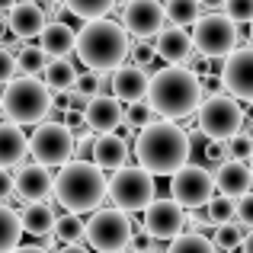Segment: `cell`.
<instances>
[{
	"instance_id": "6da1fadb",
	"label": "cell",
	"mask_w": 253,
	"mask_h": 253,
	"mask_svg": "<svg viewBox=\"0 0 253 253\" xmlns=\"http://www.w3.org/2000/svg\"><path fill=\"white\" fill-rule=\"evenodd\" d=\"M138 167H144L151 176H173L183 164H189V131H183L176 122L161 119L144 128H138L135 138Z\"/></svg>"
},
{
	"instance_id": "7a4b0ae2",
	"label": "cell",
	"mask_w": 253,
	"mask_h": 253,
	"mask_svg": "<svg viewBox=\"0 0 253 253\" xmlns=\"http://www.w3.org/2000/svg\"><path fill=\"white\" fill-rule=\"evenodd\" d=\"M148 106L154 109V116L179 122V119L192 116L202 103V86L192 71H186L183 64H170V68L157 71L148 84Z\"/></svg>"
},
{
	"instance_id": "3957f363",
	"label": "cell",
	"mask_w": 253,
	"mask_h": 253,
	"mask_svg": "<svg viewBox=\"0 0 253 253\" xmlns=\"http://www.w3.org/2000/svg\"><path fill=\"white\" fill-rule=\"evenodd\" d=\"M131 48V36L122 29L119 23L99 16V19H86L81 26V32L74 36V51L77 58L86 64L90 71H116L125 64Z\"/></svg>"
},
{
	"instance_id": "277c9868",
	"label": "cell",
	"mask_w": 253,
	"mask_h": 253,
	"mask_svg": "<svg viewBox=\"0 0 253 253\" xmlns=\"http://www.w3.org/2000/svg\"><path fill=\"white\" fill-rule=\"evenodd\" d=\"M106 183L109 179L103 176V170L93 161H74L61 164V170L55 173V183H51V192H55L58 205L64 211H74V215H84V211L99 209V202L106 199Z\"/></svg>"
},
{
	"instance_id": "5b68a950",
	"label": "cell",
	"mask_w": 253,
	"mask_h": 253,
	"mask_svg": "<svg viewBox=\"0 0 253 253\" xmlns=\"http://www.w3.org/2000/svg\"><path fill=\"white\" fill-rule=\"evenodd\" d=\"M51 106H55L51 90L42 84V77L32 74L13 77L10 84H3V93H0V112L6 116V122L19 125V128L39 125L42 119H48Z\"/></svg>"
},
{
	"instance_id": "8992f818",
	"label": "cell",
	"mask_w": 253,
	"mask_h": 253,
	"mask_svg": "<svg viewBox=\"0 0 253 253\" xmlns=\"http://www.w3.org/2000/svg\"><path fill=\"white\" fill-rule=\"evenodd\" d=\"M196 125L209 141H228L244 125L241 99H234L228 90L202 96V103H199V109H196Z\"/></svg>"
},
{
	"instance_id": "52a82bcc",
	"label": "cell",
	"mask_w": 253,
	"mask_h": 253,
	"mask_svg": "<svg viewBox=\"0 0 253 253\" xmlns=\"http://www.w3.org/2000/svg\"><path fill=\"white\" fill-rule=\"evenodd\" d=\"M131 224L128 211L122 209H93L90 221L84 224V241L99 253H119L128 247L131 241Z\"/></svg>"
},
{
	"instance_id": "ba28073f",
	"label": "cell",
	"mask_w": 253,
	"mask_h": 253,
	"mask_svg": "<svg viewBox=\"0 0 253 253\" xmlns=\"http://www.w3.org/2000/svg\"><path fill=\"white\" fill-rule=\"evenodd\" d=\"M106 196L116 202V209L122 211H144V205L157 196V183L144 167H119L116 176L106 183Z\"/></svg>"
},
{
	"instance_id": "9c48e42d",
	"label": "cell",
	"mask_w": 253,
	"mask_h": 253,
	"mask_svg": "<svg viewBox=\"0 0 253 253\" xmlns=\"http://www.w3.org/2000/svg\"><path fill=\"white\" fill-rule=\"evenodd\" d=\"M74 144L77 138L68 131V125L58 122V119H42L36 125L29 138V154L36 157V164L42 167H61L74 157Z\"/></svg>"
},
{
	"instance_id": "30bf717a",
	"label": "cell",
	"mask_w": 253,
	"mask_h": 253,
	"mask_svg": "<svg viewBox=\"0 0 253 253\" xmlns=\"http://www.w3.org/2000/svg\"><path fill=\"white\" fill-rule=\"evenodd\" d=\"M192 48L202 51L205 58H224L228 51H234L241 45V32L237 23L228 19L224 13H209V16H199L192 23Z\"/></svg>"
},
{
	"instance_id": "8fae6325",
	"label": "cell",
	"mask_w": 253,
	"mask_h": 253,
	"mask_svg": "<svg viewBox=\"0 0 253 253\" xmlns=\"http://www.w3.org/2000/svg\"><path fill=\"white\" fill-rule=\"evenodd\" d=\"M211 196H215V179L202 164H183L170 176V199H176L183 209H202Z\"/></svg>"
},
{
	"instance_id": "7c38bea8",
	"label": "cell",
	"mask_w": 253,
	"mask_h": 253,
	"mask_svg": "<svg viewBox=\"0 0 253 253\" xmlns=\"http://www.w3.org/2000/svg\"><path fill=\"white\" fill-rule=\"evenodd\" d=\"M221 86L241 103H253V45L234 48L221 58Z\"/></svg>"
},
{
	"instance_id": "4fadbf2b",
	"label": "cell",
	"mask_w": 253,
	"mask_h": 253,
	"mask_svg": "<svg viewBox=\"0 0 253 253\" xmlns=\"http://www.w3.org/2000/svg\"><path fill=\"white\" fill-rule=\"evenodd\" d=\"M144 231H148L154 241H173L176 234L186 231V209L176 199H151L144 205Z\"/></svg>"
},
{
	"instance_id": "5bb4252c",
	"label": "cell",
	"mask_w": 253,
	"mask_h": 253,
	"mask_svg": "<svg viewBox=\"0 0 253 253\" xmlns=\"http://www.w3.org/2000/svg\"><path fill=\"white\" fill-rule=\"evenodd\" d=\"M164 23H167V16H164L161 0H128L122 6V16H119V26L128 36L144 39V42H151L164 29Z\"/></svg>"
},
{
	"instance_id": "9a60e30c",
	"label": "cell",
	"mask_w": 253,
	"mask_h": 253,
	"mask_svg": "<svg viewBox=\"0 0 253 253\" xmlns=\"http://www.w3.org/2000/svg\"><path fill=\"white\" fill-rule=\"evenodd\" d=\"M122 116H125V109L112 93H96V96H90V103H86V109H84L86 128H90L93 135L116 131L119 125H122Z\"/></svg>"
},
{
	"instance_id": "2e32d148",
	"label": "cell",
	"mask_w": 253,
	"mask_h": 253,
	"mask_svg": "<svg viewBox=\"0 0 253 253\" xmlns=\"http://www.w3.org/2000/svg\"><path fill=\"white\" fill-rule=\"evenodd\" d=\"M211 179H215V189L228 199H241L244 192L253 189V170L250 164L237 161V157H228L221 161L215 170H211Z\"/></svg>"
},
{
	"instance_id": "e0dca14e",
	"label": "cell",
	"mask_w": 253,
	"mask_h": 253,
	"mask_svg": "<svg viewBox=\"0 0 253 253\" xmlns=\"http://www.w3.org/2000/svg\"><path fill=\"white\" fill-rule=\"evenodd\" d=\"M13 183H16L19 199L39 202V199H45L51 192L55 173H51V167H42V164H19V170L13 173Z\"/></svg>"
},
{
	"instance_id": "ac0fdd59",
	"label": "cell",
	"mask_w": 253,
	"mask_h": 253,
	"mask_svg": "<svg viewBox=\"0 0 253 253\" xmlns=\"http://www.w3.org/2000/svg\"><path fill=\"white\" fill-rule=\"evenodd\" d=\"M6 26L16 39H36L45 26V10L39 6V0H16L6 10Z\"/></svg>"
},
{
	"instance_id": "d6986e66",
	"label": "cell",
	"mask_w": 253,
	"mask_h": 253,
	"mask_svg": "<svg viewBox=\"0 0 253 253\" xmlns=\"http://www.w3.org/2000/svg\"><path fill=\"white\" fill-rule=\"evenodd\" d=\"M90 157H93V164H96L99 170H119V167L128 164L131 148H128V141H125L122 135H116V131H103V135L93 138Z\"/></svg>"
},
{
	"instance_id": "ffe728a7",
	"label": "cell",
	"mask_w": 253,
	"mask_h": 253,
	"mask_svg": "<svg viewBox=\"0 0 253 253\" xmlns=\"http://www.w3.org/2000/svg\"><path fill=\"white\" fill-rule=\"evenodd\" d=\"M148 71L144 68H135V64H122V68L112 71V96L119 103H135V99H144L148 96Z\"/></svg>"
},
{
	"instance_id": "44dd1931",
	"label": "cell",
	"mask_w": 253,
	"mask_h": 253,
	"mask_svg": "<svg viewBox=\"0 0 253 253\" xmlns=\"http://www.w3.org/2000/svg\"><path fill=\"white\" fill-rule=\"evenodd\" d=\"M154 39L157 58H164L167 64H186V58L192 55V36L186 32V26H164Z\"/></svg>"
},
{
	"instance_id": "7402d4cb",
	"label": "cell",
	"mask_w": 253,
	"mask_h": 253,
	"mask_svg": "<svg viewBox=\"0 0 253 253\" xmlns=\"http://www.w3.org/2000/svg\"><path fill=\"white\" fill-rule=\"evenodd\" d=\"M26 154H29V138L23 135V128L13 122H0V167H19Z\"/></svg>"
},
{
	"instance_id": "603a6c76",
	"label": "cell",
	"mask_w": 253,
	"mask_h": 253,
	"mask_svg": "<svg viewBox=\"0 0 253 253\" xmlns=\"http://www.w3.org/2000/svg\"><path fill=\"white\" fill-rule=\"evenodd\" d=\"M39 36H42L39 45H42L45 55H51V58H68L71 51H74V29L64 26L61 19H48Z\"/></svg>"
},
{
	"instance_id": "cb8c5ba5",
	"label": "cell",
	"mask_w": 253,
	"mask_h": 253,
	"mask_svg": "<svg viewBox=\"0 0 253 253\" xmlns=\"http://www.w3.org/2000/svg\"><path fill=\"white\" fill-rule=\"evenodd\" d=\"M77 74L81 71L74 68V61H68V58H48L42 68V84L51 93H68V90H74Z\"/></svg>"
},
{
	"instance_id": "d4e9b609",
	"label": "cell",
	"mask_w": 253,
	"mask_h": 253,
	"mask_svg": "<svg viewBox=\"0 0 253 253\" xmlns=\"http://www.w3.org/2000/svg\"><path fill=\"white\" fill-rule=\"evenodd\" d=\"M55 218H58L55 209H51V205H45L42 199H39V202H29L23 211H19V224H23V231H26V234H32V237L51 234Z\"/></svg>"
},
{
	"instance_id": "484cf974",
	"label": "cell",
	"mask_w": 253,
	"mask_h": 253,
	"mask_svg": "<svg viewBox=\"0 0 253 253\" xmlns=\"http://www.w3.org/2000/svg\"><path fill=\"white\" fill-rule=\"evenodd\" d=\"M19 237H23L19 211H13L10 205L0 202V253H10L13 247H19Z\"/></svg>"
},
{
	"instance_id": "4316f807",
	"label": "cell",
	"mask_w": 253,
	"mask_h": 253,
	"mask_svg": "<svg viewBox=\"0 0 253 253\" xmlns=\"http://www.w3.org/2000/svg\"><path fill=\"white\" fill-rule=\"evenodd\" d=\"M164 16L170 26H192L202 16V3L199 0H164Z\"/></svg>"
},
{
	"instance_id": "83f0119b",
	"label": "cell",
	"mask_w": 253,
	"mask_h": 253,
	"mask_svg": "<svg viewBox=\"0 0 253 253\" xmlns=\"http://www.w3.org/2000/svg\"><path fill=\"white\" fill-rule=\"evenodd\" d=\"M45 61H48V55H45L42 45H26V42L16 45V71L19 74H32V77L42 74Z\"/></svg>"
},
{
	"instance_id": "f1b7e54d",
	"label": "cell",
	"mask_w": 253,
	"mask_h": 253,
	"mask_svg": "<svg viewBox=\"0 0 253 253\" xmlns=\"http://www.w3.org/2000/svg\"><path fill=\"white\" fill-rule=\"evenodd\" d=\"M164 253H218V250L205 234H199V231H183V234L173 237L170 247Z\"/></svg>"
},
{
	"instance_id": "f546056e",
	"label": "cell",
	"mask_w": 253,
	"mask_h": 253,
	"mask_svg": "<svg viewBox=\"0 0 253 253\" xmlns=\"http://www.w3.org/2000/svg\"><path fill=\"white\" fill-rule=\"evenodd\" d=\"M51 234H55L61 244H84V221L74 215V211H64V215L55 218Z\"/></svg>"
},
{
	"instance_id": "4dcf8cb0",
	"label": "cell",
	"mask_w": 253,
	"mask_h": 253,
	"mask_svg": "<svg viewBox=\"0 0 253 253\" xmlns=\"http://www.w3.org/2000/svg\"><path fill=\"white\" fill-rule=\"evenodd\" d=\"M244 234H247V228H244L241 221H228V224H215V237H211V244H215V250H241L244 244Z\"/></svg>"
},
{
	"instance_id": "1f68e13d",
	"label": "cell",
	"mask_w": 253,
	"mask_h": 253,
	"mask_svg": "<svg viewBox=\"0 0 253 253\" xmlns=\"http://www.w3.org/2000/svg\"><path fill=\"white\" fill-rule=\"evenodd\" d=\"M64 6H68L71 13H74L77 19H99V16H106V13L116 6V0H61Z\"/></svg>"
},
{
	"instance_id": "d6a6232c",
	"label": "cell",
	"mask_w": 253,
	"mask_h": 253,
	"mask_svg": "<svg viewBox=\"0 0 253 253\" xmlns=\"http://www.w3.org/2000/svg\"><path fill=\"white\" fill-rule=\"evenodd\" d=\"M205 209H209V224L234 221V199H228V196H211L205 202Z\"/></svg>"
},
{
	"instance_id": "836d02e7",
	"label": "cell",
	"mask_w": 253,
	"mask_h": 253,
	"mask_svg": "<svg viewBox=\"0 0 253 253\" xmlns=\"http://www.w3.org/2000/svg\"><path fill=\"white\" fill-rule=\"evenodd\" d=\"M125 122H128V128H144V125L154 122V109L148 106V99H135V103L125 106Z\"/></svg>"
},
{
	"instance_id": "e575fe53",
	"label": "cell",
	"mask_w": 253,
	"mask_h": 253,
	"mask_svg": "<svg viewBox=\"0 0 253 253\" xmlns=\"http://www.w3.org/2000/svg\"><path fill=\"white\" fill-rule=\"evenodd\" d=\"M103 84H106L103 71H86V74H77L74 90L84 93V96H96V93H103Z\"/></svg>"
},
{
	"instance_id": "d590c367",
	"label": "cell",
	"mask_w": 253,
	"mask_h": 253,
	"mask_svg": "<svg viewBox=\"0 0 253 253\" xmlns=\"http://www.w3.org/2000/svg\"><path fill=\"white\" fill-rule=\"evenodd\" d=\"M221 10H224V16L234 19V23H250L253 19V0H224Z\"/></svg>"
},
{
	"instance_id": "8d00e7d4",
	"label": "cell",
	"mask_w": 253,
	"mask_h": 253,
	"mask_svg": "<svg viewBox=\"0 0 253 253\" xmlns=\"http://www.w3.org/2000/svg\"><path fill=\"white\" fill-rule=\"evenodd\" d=\"M228 154L237 157V161H247V157L253 154V138L247 135V131H237V135L228 138Z\"/></svg>"
},
{
	"instance_id": "74e56055",
	"label": "cell",
	"mask_w": 253,
	"mask_h": 253,
	"mask_svg": "<svg viewBox=\"0 0 253 253\" xmlns=\"http://www.w3.org/2000/svg\"><path fill=\"white\" fill-rule=\"evenodd\" d=\"M128 58H131V64H135V68H151V64H154V58H157V51L151 48V42L138 39V45H131V48H128Z\"/></svg>"
},
{
	"instance_id": "f35d334b",
	"label": "cell",
	"mask_w": 253,
	"mask_h": 253,
	"mask_svg": "<svg viewBox=\"0 0 253 253\" xmlns=\"http://www.w3.org/2000/svg\"><path fill=\"white\" fill-rule=\"evenodd\" d=\"M234 221H241L247 231L253 228V192H244L234 202Z\"/></svg>"
},
{
	"instance_id": "ab89813d",
	"label": "cell",
	"mask_w": 253,
	"mask_h": 253,
	"mask_svg": "<svg viewBox=\"0 0 253 253\" xmlns=\"http://www.w3.org/2000/svg\"><path fill=\"white\" fill-rule=\"evenodd\" d=\"M202 157L211 164V167H218L221 161H228V141H205V148H202Z\"/></svg>"
},
{
	"instance_id": "60d3db41",
	"label": "cell",
	"mask_w": 253,
	"mask_h": 253,
	"mask_svg": "<svg viewBox=\"0 0 253 253\" xmlns=\"http://www.w3.org/2000/svg\"><path fill=\"white\" fill-rule=\"evenodd\" d=\"M13 77H16V55H13L10 48H3V45H0V86L10 84Z\"/></svg>"
},
{
	"instance_id": "b9f144b4",
	"label": "cell",
	"mask_w": 253,
	"mask_h": 253,
	"mask_svg": "<svg viewBox=\"0 0 253 253\" xmlns=\"http://www.w3.org/2000/svg\"><path fill=\"white\" fill-rule=\"evenodd\" d=\"M128 247H131V250H138V253H148L151 247H154V237H151L144 228H138V231H131V241H128Z\"/></svg>"
},
{
	"instance_id": "7bdbcfd3",
	"label": "cell",
	"mask_w": 253,
	"mask_h": 253,
	"mask_svg": "<svg viewBox=\"0 0 253 253\" xmlns=\"http://www.w3.org/2000/svg\"><path fill=\"white\" fill-rule=\"evenodd\" d=\"M64 125H68V131H71L74 138H81V135H86V131H90V128H86L84 112H71V109H68V119H64Z\"/></svg>"
},
{
	"instance_id": "ee69618b",
	"label": "cell",
	"mask_w": 253,
	"mask_h": 253,
	"mask_svg": "<svg viewBox=\"0 0 253 253\" xmlns=\"http://www.w3.org/2000/svg\"><path fill=\"white\" fill-rule=\"evenodd\" d=\"M16 192V183H13V173H6L0 167V202H6V199Z\"/></svg>"
},
{
	"instance_id": "f6af8a7d",
	"label": "cell",
	"mask_w": 253,
	"mask_h": 253,
	"mask_svg": "<svg viewBox=\"0 0 253 253\" xmlns=\"http://www.w3.org/2000/svg\"><path fill=\"white\" fill-rule=\"evenodd\" d=\"M86 103H90V96H84V93H77V90L68 96V109H71V112H84Z\"/></svg>"
},
{
	"instance_id": "bcb514c9",
	"label": "cell",
	"mask_w": 253,
	"mask_h": 253,
	"mask_svg": "<svg viewBox=\"0 0 253 253\" xmlns=\"http://www.w3.org/2000/svg\"><path fill=\"white\" fill-rule=\"evenodd\" d=\"M58 253H90V250H86L84 244H64V247L58 250Z\"/></svg>"
},
{
	"instance_id": "7dc6e473",
	"label": "cell",
	"mask_w": 253,
	"mask_h": 253,
	"mask_svg": "<svg viewBox=\"0 0 253 253\" xmlns=\"http://www.w3.org/2000/svg\"><path fill=\"white\" fill-rule=\"evenodd\" d=\"M241 253H253V228L244 234V244H241Z\"/></svg>"
},
{
	"instance_id": "c3c4849f",
	"label": "cell",
	"mask_w": 253,
	"mask_h": 253,
	"mask_svg": "<svg viewBox=\"0 0 253 253\" xmlns=\"http://www.w3.org/2000/svg\"><path fill=\"white\" fill-rule=\"evenodd\" d=\"M10 253H48L45 247H36V244H32V247H13Z\"/></svg>"
},
{
	"instance_id": "681fc988",
	"label": "cell",
	"mask_w": 253,
	"mask_h": 253,
	"mask_svg": "<svg viewBox=\"0 0 253 253\" xmlns=\"http://www.w3.org/2000/svg\"><path fill=\"white\" fill-rule=\"evenodd\" d=\"M199 3H202V6H209V10H218V6H221L224 0H199Z\"/></svg>"
},
{
	"instance_id": "f907efd6",
	"label": "cell",
	"mask_w": 253,
	"mask_h": 253,
	"mask_svg": "<svg viewBox=\"0 0 253 253\" xmlns=\"http://www.w3.org/2000/svg\"><path fill=\"white\" fill-rule=\"evenodd\" d=\"M13 3H16V0H0V13H6V10H10Z\"/></svg>"
},
{
	"instance_id": "816d5d0a",
	"label": "cell",
	"mask_w": 253,
	"mask_h": 253,
	"mask_svg": "<svg viewBox=\"0 0 253 253\" xmlns=\"http://www.w3.org/2000/svg\"><path fill=\"white\" fill-rule=\"evenodd\" d=\"M119 253H138V250H131V247H125V250H119Z\"/></svg>"
},
{
	"instance_id": "f5cc1de1",
	"label": "cell",
	"mask_w": 253,
	"mask_h": 253,
	"mask_svg": "<svg viewBox=\"0 0 253 253\" xmlns=\"http://www.w3.org/2000/svg\"><path fill=\"white\" fill-rule=\"evenodd\" d=\"M148 253H164V250H161V247H151V250H148Z\"/></svg>"
},
{
	"instance_id": "db71d44e",
	"label": "cell",
	"mask_w": 253,
	"mask_h": 253,
	"mask_svg": "<svg viewBox=\"0 0 253 253\" xmlns=\"http://www.w3.org/2000/svg\"><path fill=\"white\" fill-rule=\"evenodd\" d=\"M250 45H253V19H250Z\"/></svg>"
},
{
	"instance_id": "11a10c76",
	"label": "cell",
	"mask_w": 253,
	"mask_h": 253,
	"mask_svg": "<svg viewBox=\"0 0 253 253\" xmlns=\"http://www.w3.org/2000/svg\"><path fill=\"white\" fill-rule=\"evenodd\" d=\"M247 161H250V170H253V154H250V157H247Z\"/></svg>"
},
{
	"instance_id": "9f6ffc18",
	"label": "cell",
	"mask_w": 253,
	"mask_h": 253,
	"mask_svg": "<svg viewBox=\"0 0 253 253\" xmlns=\"http://www.w3.org/2000/svg\"><path fill=\"white\" fill-rule=\"evenodd\" d=\"M224 253H237V250H224Z\"/></svg>"
}]
</instances>
